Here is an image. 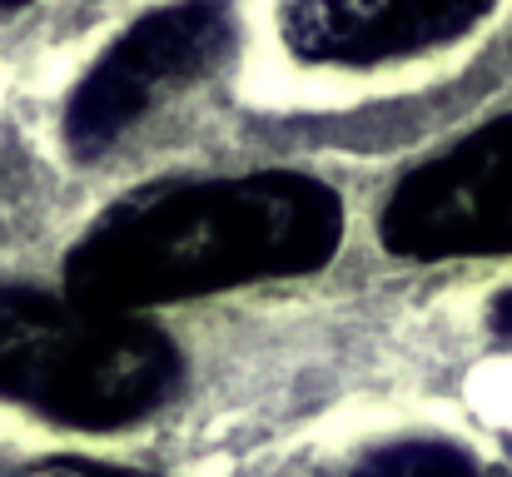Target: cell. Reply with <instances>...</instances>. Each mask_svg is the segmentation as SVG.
Returning <instances> with one entry per match:
<instances>
[{
	"label": "cell",
	"instance_id": "obj_4",
	"mask_svg": "<svg viewBox=\"0 0 512 477\" xmlns=\"http://www.w3.org/2000/svg\"><path fill=\"white\" fill-rule=\"evenodd\" d=\"M378 239L418 264L512 254V115L408 169L378 214Z\"/></svg>",
	"mask_w": 512,
	"mask_h": 477
},
{
	"label": "cell",
	"instance_id": "obj_1",
	"mask_svg": "<svg viewBox=\"0 0 512 477\" xmlns=\"http://www.w3.org/2000/svg\"><path fill=\"white\" fill-rule=\"evenodd\" d=\"M343 244V199L299 169L155 184L105 209L65 259V299L145 314L264 279L324 269Z\"/></svg>",
	"mask_w": 512,
	"mask_h": 477
},
{
	"label": "cell",
	"instance_id": "obj_2",
	"mask_svg": "<svg viewBox=\"0 0 512 477\" xmlns=\"http://www.w3.org/2000/svg\"><path fill=\"white\" fill-rule=\"evenodd\" d=\"M179 348L135 314H95L65 294L0 284V398L55 423L110 433L165 408Z\"/></svg>",
	"mask_w": 512,
	"mask_h": 477
},
{
	"label": "cell",
	"instance_id": "obj_8",
	"mask_svg": "<svg viewBox=\"0 0 512 477\" xmlns=\"http://www.w3.org/2000/svg\"><path fill=\"white\" fill-rule=\"evenodd\" d=\"M55 477H130V473H110V468H65Z\"/></svg>",
	"mask_w": 512,
	"mask_h": 477
},
{
	"label": "cell",
	"instance_id": "obj_3",
	"mask_svg": "<svg viewBox=\"0 0 512 477\" xmlns=\"http://www.w3.org/2000/svg\"><path fill=\"white\" fill-rule=\"evenodd\" d=\"M234 50L229 0H174L140 15L80 75L65 105V140L80 159L105 155L160 100L214 75Z\"/></svg>",
	"mask_w": 512,
	"mask_h": 477
},
{
	"label": "cell",
	"instance_id": "obj_9",
	"mask_svg": "<svg viewBox=\"0 0 512 477\" xmlns=\"http://www.w3.org/2000/svg\"><path fill=\"white\" fill-rule=\"evenodd\" d=\"M20 5H30V0H0V10H20Z\"/></svg>",
	"mask_w": 512,
	"mask_h": 477
},
{
	"label": "cell",
	"instance_id": "obj_6",
	"mask_svg": "<svg viewBox=\"0 0 512 477\" xmlns=\"http://www.w3.org/2000/svg\"><path fill=\"white\" fill-rule=\"evenodd\" d=\"M353 477H478V468L448 443H393L363 458Z\"/></svg>",
	"mask_w": 512,
	"mask_h": 477
},
{
	"label": "cell",
	"instance_id": "obj_5",
	"mask_svg": "<svg viewBox=\"0 0 512 477\" xmlns=\"http://www.w3.org/2000/svg\"><path fill=\"white\" fill-rule=\"evenodd\" d=\"M498 0H284L279 40L304 65L373 70L468 35Z\"/></svg>",
	"mask_w": 512,
	"mask_h": 477
},
{
	"label": "cell",
	"instance_id": "obj_7",
	"mask_svg": "<svg viewBox=\"0 0 512 477\" xmlns=\"http://www.w3.org/2000/svg\"><path fill=\"white\" fill-rule=\"evenodd\" d=\"M488 323H493V333L512 338V289H503V294L493 299V309H488Z\"/></svg>",
	"mask_w": 512,
	"mask_h": 477
}]
</instances>
